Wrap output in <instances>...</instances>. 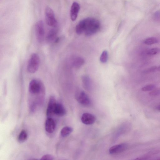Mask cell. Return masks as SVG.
Returning a JSON list of instances; mask_svg holds the SVG:
<instances>
[{
    "label": "cell",
    "instance_id": "44dd1931",
    "mask_svg": "<svg viewBox=\"0 0 160 160\" xmlns=\"http://www.w3.org/2000/svg\"><path fill=\"white\" fill-rule=\"evenodd\" d=\"M156 86L153 84H151L144 86L142 88L141 90L143 91H152L155 88Z\"/></svg>",
    "mask_w": 160,
    "mask_h": 160
},
{
    "label": "cell",
    "instance_id": "9c48e42d",
    "mask_svg": "<svg viewBox=\"0 0 160 160\" xmlns=\"http://www.w3.org/2000/svg\"><path fill=\"white\" fill-rule=\"evenodd\" d=\"M56 103L55 98L54 96H51L49 99L47 111V116H50L54 114V111Z\"/></svg>",
    "mask_w": 160,
    "mask_h": 160
},
{
    "label": "cell",
    "instance_id": "8992f818",
    "mask_svg": "<svg viewBox=\"0 0 160 160\" xmlns=\"http://www.w3.org/2000/svg\"><path fill=\"white\" fill-rule=\"evenodd\" d=\"M76 99L81 105L89 106L91 105V100L88 95L84 91H82L78 93L76 95Z\"/></svg>",
    "mask_w": 160,
    "mask_h": 160
},
{
    "label": "cell",
    "instance_id": "7402d4cb",
    "mask_svg": "<svg viewBox=\"0 0 160 160\" xmlns=\"http://www.w3.org/2000/svg\"><path fill=\"white\" fill-rule=\"evenodd\" d=\"M157 67L156 66H152L143 71V73L147 74L151 73L154 72L156 70H157Z\"/></svg>",
    "mask_w": 160,
    "mask_h": 160
},
{
    "label": "cell",
    "instance_id": "8fae6325",
    "mask_svg": "<svg viewBox=\"0 0 160 160\" xmlns=\"http://www.w3.org/2000/svg\"><path fill=\"white\" fill-rule=\"evenodd\" d=\"M56 124L54 121L51 118H48L45 124L46 132L49 133H52L54 132Z\"/></svg>",
    "mask_w": 160,
    "mask_h": 160
},
{
    "label": "cell",
    "instance_id": "7a4b0ae2",
    "mask_svg": "<svg viewBox=\"0 0 160 160\" xmlns=\"http://www.w3.org/2000/svg\"><path fill=\"white\" fill-rule=\"evenodd\" d=\"M28 90L31 95H37L39 99L43 98L45 95V86L38 80L33 79L31 81L29 84Z\"/></svg>",
    "mask_w": 160,
    "mask_h": 160
},
{
    "label": "cell",
    "instance_id": "4fadbf2b",
    "mask_svg": "<svg viewBox=\"0 0 160 160\" xmlns=\"http://www.w3.org/2000/svg\"><path fill=\"white\" fill-rule=\"evenodd\" d=\"M71 64L75 68H79L83 65L85 61L82 57L80 56L74 57L71 60Z\"/></svg>",
    "mask_w": 160,
    "mask_h": 160
},
{
    "label": "cell",
    "instance_id": "5b68a950",
    "mask_svg": "<svg viewBox=\"0 0 160 160\" xmlns=\"http://www.w3.org/2000/svg\"><path fill=\"white\" fill-rule=\"evenodd\" d=\"M45 13L47 24L53 27L57 25V21L53 10L50 7H47L46 9Z\"/></svg>",
    "mask_w": 160,
    "mask_h": 160
},
{
    "label": "cell",
    "instance_id": "3957f363",
    "mask_svg": "<svg viewBox=\"0 0 160 160\" xmlns=\"http://www.w3.org/2000/svg\"><path fill=\"white\" fill-rule=\"evenodd\" d=\"M40 58L39 56L37 54H32L29 59L27 66L28 71L31 74L36 72L39 67Z\"/></svg>",
    "mask_w": 160,
    "mask_h": 160
},
{
    "label": "cell",
    "instance_id": "5bb4252c",
    "mask_svg": "<svg viewBox=\"0 0 160 160\" xmlns=\"http://www.w3.org/2000/svg\"><path fill=\"white\" fill-rule=\"evenodd\" d=\"M66 110L61 103H57L54 111V114L58 116H63L65 115Z\"/></svg>",
    "mask_w": 160,
    "mask_h": 160
},
{
    "label": "cell",
    "instance_id": "484cf974",
    "mask_svg": "<svg viewBox=\"0 0 160 160\" xmlns=\"http://www.w3.org/2000/svg\"><path fill=\"white\" fill-rule=\"evenodd\" d=\"M157 70L160 71V65L157 67Z\"/></svg>",
    "mask_w": 160,
    "mask_h": 160
},
{
    "label": "cell",
    "instance_id": "ba28073f",
    "mask_svg": "<svg viewBox=\"0 0 160 160\" xmlns=\"http://www.w3.org/2000/svg\"><path fill=\"white\" fill-rule=\"evenodd\" d=\"M96 117L94 115L88 113H83L81 118L82 122L86 125H91L95 123Z\"/></svg>",
    "mask_w": 160,
    "mask_h": 160
},
{
    "label": "cell",
    "instance_id": "ac0fdd59",
    "mask_svg": "<svg viewBox=\"0 0 160 160\" xmlns=\"http://www.w3.org/2000/svg\"><path fill=\"white\" fill-rule=\"evenodd\" d=\"M28 134L25 130H22L20 133L18 137V141L20 143L24 142L27 139Z\"/></svg>",
    "mask_w": 160,
    "mask_h": 160
},
{
    "label": "cell",
    "instance_id": "2e32d148",
    "mask_svg": "<svg viewBox=\"0 0 160 160\" xmlns=\"http://www.w3.org/2000/svg\"><path fill=\"white\" fill-rule=\"evenodd\" d=\"M73 131V128L69 126L64 127L61 130V135L63 137H66L69 136Z\"/></svg>",
    "mask_w": 160,
    "mask_h": 160
},
{
    "label": "cell",
    "instance_id": "9a60e30c",
    "mask_svg": "<svg viewBox=\"0 0 160 160\" xmlns=\"http://www.w3.org/2000/svg\"><path fill=\"white\" fill-rule=\"evenodd\" d=\"M82 80L84 88L88 91L91 90L92 84L91 78L88 76H84L82 78Z\"/></svg>",
    "mask_w": 160,
    "mask_h": 160
},
{
    "label": "cell",
    "instance_id": "277c9868",
    "mask_svg": "<svg viewBox=\"0 0 160 160\" xmlns=\"http://www.w3.org/2000/svg\"><path fill=\"white\" fill-rule=\"evenodd\" d=\"M35 35L37 40L40 43L44 40L45 31L44 24L42 20L37 22L35 25Z\"/></svg>",
    "mask_w": 160,
    "mask_h": 160
},
{
    "label": "cell",
    "instance_id": "e0dca14e",
    "mask_svg": "<svg viewBox=\"0 0 160 160\" xmlns=\"http://www.w3.org/2000/svg\"><path fill=\"white\" fill-rule=\"evenodd\" d=\"M143 42L145 45H151L158 43V40L156 38L150 37L144 39Z\"/></svg>",
    "mask_w": 160,
    "mask_h": 160
},
{
    "label": "cell",
    "instance_id": "cb8c5ba5",
    "mask_svg": "<svg viewBox=\"0 0 160 160\" xmlns=\"http://www.w3.org/2000/svg\"><path fill=\"white\" fill-rule=\"evenodd\" d=\"M41 159L52 160L54 159V158L52 155L50 154H47L43 155Z\"/></svg>",
    "mask_w": 160,
    "mask_h": 160
},
{
    "label": "cell",
    "instance_id": "52a82bcc",
    "mask_svg": "<svg viewBox=\"0 0 160 160\" xmlns=\"http://www.w3.org/2000/svg\"><path fill=\"white\" fill-rule=\"evenodd\" d=\"M127 147V145L125 143L116 145L110 148L109 152L111 154H118L126 151Z\"/></svg>",
    "mask_w": 160,
    "mask_h": 160
},
{
    "label": "cell",
    "instance_id": "7c38bea8",
    "mask_svg": "<svg viewBox=\"0 0 160 160\" xmlns=\"http://www.w3.org/2000/svg\"><path fill=\"white\" fill-rule=\"evenodd\" d=\"M80 10L79 5L76 2H74L72 5L70 10V17L73 21L76 19Z\"/></svg>",
    "mask_w": 160,
    "mask_h": 160
},
{
    "label": "cell",
    "instance_id": "30bf717a",
    "mask_svg": "<svg viewBox=\"0 0 160 160\" xmlns=\"http://www.w3.org/2000/svg\"><path fill=\"white\" fill-rule=\"evenodd\" d=\"M58 32L57 25L53 27L49 31L46 36L47 41L49 43H51L55 41L57 39V36Z\"/></svg>",
    "mask_w": 160,
    "mask_h": 160
},
{
    "label": "cell",
    "instance_id": "6da1fadb",
    "mask_svg": "<svg viewBox=\"0 0 160 160\" xmlns=\"http://www.w3.org/2000/svg\"><path fill=\"white\" fill-rule=\"evenodd\" d=\"M100 27V23L98 20L88 18L80 21L77 25L76 28L79 32L84 33L86 36H90L97 32Z\"/></svg>",
    "mask_w": 160,
    "mask_h": 160
},
{
    "label": "cell",
    "instance_id": "d6986e66",
    "mask_svg": "<svg viewBox=\"0 0 160 160\" xmlns=\"http://www.w3.org/2000/svg\"><path fill=\"white\" fill-rule=\"evenodd\" d=\"M160 53V48H154L147 50L146 52L147 55L152 56Z\"/></svg>",
    "mask_w": 160,
    "mask_h": 160
},
{
    "label": "cell",
    "instance_id": "d4e9b609",
    "mask_svg": "<svg viewBox=\"0 0 160 160\" xmlns=\"http://www.w3.org/2000/svg\"><path fill=\"white\" fill-rule=\"evenodd\" d=\"M154 18L156 20L160 21V11H158L155 13Z\"/></svg>",
    "mask_w": 160,
    "mask_h": 160
},
{
    "label": "cell",
    "instance_id": "ffe728a7",
    "mask_svg": "<svg viewBox=\"0 0 160 160\" xmlns=\"http://www.w3.org/2000/svg\"><path fill=\"white\" fill-rule=\"evenodd\" d=\"M108 53L107 51L105 50L102 53L100 57V61L103 63H106L108 60Z\"/></svg>",
    "mask_w": 160,
    "mask_h": 160
},
{
    "label": "cell",
    "instance_id": "4316f807",
    "mask_svg": "<svg viewBox=\"0 0 160 160\" xmlns=\"http://www.w3.org/2000/svg\"><path fill=\"white\" fill-rule=\"evenodd\" d=\"M157 109L158 110L160 111V105L158 106Z\"/></svg>",
    "mask_w": 160,
    "mask_h": 160
},
{
    "label": "cell",
    "instance_id": "603a6c76",
    "mask_svg": "<svg viewBox=\"0 0 160 160\" xmlns=\"http://www.w3.org/2000/svg\"><path fill=\"white\" fill-rule=\"evenodd\" d=\"M149 95L151 96H156L160 95V88L154 89L150 92Z\"/></svg>",
    "mask_w": 160,
    "mask_h": 160
}]
</instances>
